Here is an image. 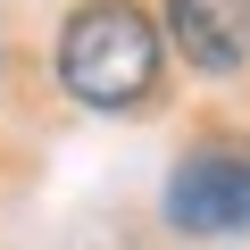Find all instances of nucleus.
<instances>
[{
	"mask_svg": "<svg viewBox=\"0 0 250 250\" xmlns=\"http://www.w3.org/2000/svg\"><path fill=\"white\" fill-rule=\"evenodd\" d=\"M59 83L83 108H134L159 83V25L125 0H92L59 34Z\"/></svg>",
	"mask_w": 250,
	"mask_h": 250,
	"instance_id": "f257e3e1",
	"label": "nucleus"
},
{
	"mask_svg": "<svg viewBox=\"0 0 250 250\" xmlns=\"http://www.w3.org/2000/svg\"><path fill=\"white\" fill-rule=\"evenodd\" d=\"M167 217L184 233H242L250 225V142H208L167 175Z\"/></svg>",
	"mask_w": 250,
	"mask_h": 250,
	"instance_id": "f03ea898",
	"label": "nucleus"
},
{
	"mask_svg": "<svg viewBox=\"0 0 250 250\" xmlns=\"http://www.w3.org/2000/svg\"><path fill=\"white\" fill-rule=\"evenodd\" d=\"M167 34L200 75H233L250 59V0H167Z\"/></svg>",
	"mask_w": 250,
	"mask_h": 250,
	"instance_id": "7ed1b4c3",
	"label": "nucleus"
}]
</instances>
